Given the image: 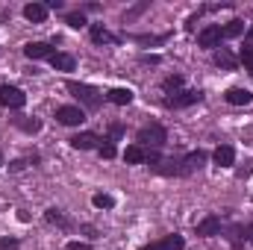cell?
Wrapping results in <instances>:
<instances>
[{"mask_svg": "<svg viewBox=\"0 0 253 250\" xmlns=\"http://www.w3.org/2000/svg\"><path fill=\"white\" fill-rule=\"evenodd\" d=\"M65 88L85 106V109H97L100 103H103V91H97L94 85H85V83H77V80H68L65 83Z\"/></svg>", "mask_w": 253, "mask_h": 250, "instance_id": "1", "label": "cell"}, {"mask_svg": "<svg viewBox=\"0 0 253 250\" xmlns=\"http://www.w3.org/2000/svg\"><path fill=\"white\" fill-rule=\"evenodd\" d=\"M165 141H168V132H165V126L156 124V121L144 124L138 129V135H135V144H141V147H165Z\"/></svg>", "mask_w": 253, "mask_h": 250, "instance_id": "2", "label": "cell"}, {"mask_svg": "<svg viewBox=\"0 0 253 250\" xmlns=\"http://www.w3.org/2000/svg\"><path fill=\"white\" fill-rule=\"evenodd\" d=\"M200 100H203V91H200V88H183V91H177V94L165 97L162 103H165L168 109H186V106L200 103Z\"/></svg>", "mask_w": 253, "mask_h": 250, "instance_id": "3", "label": "cell"}, {"mask_svg": "<svg viewBox=\"0 0 253 250\" xmlns=\"http://www.w3.org/2000/svg\"><path fill=\"white\" fill-rule=\"evenodd\" d=\"M221 42H224V27H218V24H209L197 33V44L206 47V50H218Z\"/></svg>", "mask_w": 253, "mask_h": 250, "instance_id": "4", "label": "cell"}, {"mask_svg": "<svg viewBox=\"0 0 253 250\" xmlns=\"http://www.w3.org/2000/svg\"><path fill=\"white\" fill-rule=\"evenodd\" d=\"M0 106H6V109H24L27 106V94L18 85H0Z\"/></svg>", "mask_w": 253, "mask_h": 250, "instance_id": "5", "label": "cell"}, {"mask_svg": "<svg viewBox=\"0 0 253 250\" xmlns=\"http://www.w3.org/2000/svg\"><path fill=\"white\" fill-rule=\"evenodd\" d=\"M56 121L65 126H80L85 121V112L80 109V106H59L56 109Z\"/></svg>", "mask_w": 253, "mask_h": 250, "instance_id": "6", "label": "cell"}, {"mask_svg": "<svg viewBox=\"0 0 253 250\" xmlns=\"http://www.w3.org/2000/svg\"><path fill=\"white\" fill-rule=\"evenodd\" d=\"M68 141H71V147H77V150H97V147L103 144V138H100L97 132H77V135H71Z\"/></svg>", "mask_w": 253, "mask_h": 250, "instance_id": "7", "label": "cell"}, {"mask_svg": "<svg viewBox=\"0 0 253 250\" xmlns=\"http://www.w3.org/2000/svg\"><path fill=\"white\" fill-rule=\"evenodd\" d=\"M56 50H53V44H47V42H30L27 47H24V56L27 59H50Z\"/></svg>", "mask_w": 253, "mask_h": 250, "instance_id": "8", "label": "cell"}, {"mask_svg": "<svg viewBox=\"0 0 253 250\" xmlns=\"http://www.w3.org/2000/svg\"><path fill=\"white\" fill-rule=\"evenodd\" d=\"M186 248V239L183 236H165V239H159V242H150V245H144L141 250H183Z\"/></svg>", "mask_w": 253, "mask_h": 250, "instance_id": "9", "label": "cell"}, {"mask_svg": "<svg viewBox=\"0 0 253 250\" xmlns=\"http://www.w3.org/2000/svg\"><path fill=\"white\" fill-rule=\"evenodd\" d=\"M88 33H91V42H94V44H118V42H121V36L109 33L103 24H91V30H88Z\"/></svg>", "mask_w": 253, "mask_h": 250, "instance_id": "10", "label": "cell"}, {"mask_svg": "<svg viewBox=\"0 0 253 250\" xmlns=\"http://www.w3.org/2000/svg\"><path fill=\"white\" fill-rule=\"evenodd\" d=\"M221 227H224V224H221V218H218V215H206L194 230H197V236L209 239V236H218V233H221Z\"/></svg>", "mask_w": 253, "mask_h": 250, "instance_id": "11", "label": "cell"}, {"mask_svg": "<svg viewBox=\"0 0 253 250\" xmlns=\"http://www.w3.org/2000/svg\"><path fill=\"white\" fill-rule=\"evenodd\" d=\"M147 156H150V150L141 147V144H129V147L124 150V162L126 165H147Z\"/></svg>", "mask_w": 253, "mask_h": 250, "instance_id": "12", "label": "cell"}, {"mask_svg": "<svg viewBox=\"0 0 253 250\" xmlns=\"http://www.w3.org/2000/svg\"><path fill=\"white\" fill-rule=\"evenodd\" d=\"M212 159H215V165H218V168H230V165L236 162V147H230V144H221V147H215Z\"/></svg>", "mask_w": 253, "mask_h": 250, "instance_id": "13", "label": "cell"}, {"mask_svg": "<svg viewBox=\"0 0 253 250\" xmlns=\"http://www.w3.org/2000/svg\"><path fill=\"white\" fill-rule=\"evenodd\" d=\"M24 18L33 21V24H44V18H47V6H44V3H27V6H24Z\"/></svg>", "mask_w": 253, "mask_h": 250, "instance_id": "14", "label": "cell"}, {"mask_svg": "<svg viewBox=\"0 0 253 250\" xmlns=\"http://www.w3.org/2000/svg\"><path fill=\"white\" fill-rule=\"evenodd\" d=\"M203 162H206V153H203V150H191V153H186V156H183V171H186V177H189L191 171H197Z\"/></svg>", "mask_w": 253, "mask_h": 250, "instance_id": "15", "label": "cell"}, {"mask_svg": "<svg viewBox=\"0 0 253 250\" xmlns=\"http://www.w3.org/2000/svg\"><path fill=\"white\" fill-rule=\"evenodd\" d=\"M224 97H227V103H230V106H248V103L253 100V94L248 91V88H230Z\"/></svg>", "mask_w": 253, "mask_h": 250, "instance_id": "16", "label": "cell"}, {"mask_svg": "<svg viewBox=\"0 0 253 250\" xmlns=\"http://www.w3.org/2000/svg\"><path fill=\"white\" fill-rule=\"evenodd\" d=\"M106 100L115 103V106H126V103H132V91L129 88H109L106 91Z\"/></svg>", "mask_w": 253, "mask_h": 250, "instance_id": "17", "label": "cell"}, {"mask_svg": "<svg viewBox=\"0 0 253 250\" xmlns=\"http://www.w3.org/2000/svg\"><path fill=\"white\" fill-rule=\"evenodd\" d=\"M215 65H221V68H227V71H233L236 65H239V59L227 50V47H218L215 50Z\"/></svg>", "mask_w": 253, "mask_h": 250, "instance_id": "18", "label": "cell"}, {"mask_svg": "<svg viewBox=\"0 0 253 250\" xmlns=\"http://www.w3.org/2000/svg\"><path fill=\"white\" fill-rule=\"evenodd\" d=\"M50 65H53L56 71H74L77 59H74L71 53H53V56H50Z\"/></svg>", "mask_w": 253, "mask_h": 250, "instance_id": "19", "label": "cell"}, {"mask_svg": "<svg viewBox=\"0 0 253 250\" xmlns=\"http://www.w3.org/2000/svg\"><path fill=\"white\" fill-rule=\"evenodd\" d=\"M44 221H50V224H56V227H65V230L74 227V224L62 215V209H47V212H44Z\"/></svg>", "mask_w": 253, "mask_h": 250, "instance_id": "20", "label": "cell"}, {"mask_svg": "<svg viewBox=\"0 0 253 250\" xmlns=\"http://www.w3.org/2000/svg\"><path fill=\"white\" fill-rule=\"evenodd\" d=\"M242 33H245V21H242V18H233V21L224 27V39H239Z\"/></svg>", "mask_w": 253, "mask_h": 250, "instance_id": "21", "label": "cell"}, {"mask_svg": "<svg viewBox=\"0 0 253 250\" xmlns=\"http://www.w3.org/2000/svg\"><path fill=\"white\" fill-rule=\"evenodd\" d=\"M162 88H165V94H168V97H171V94H177V91H183V77H180V74L168 77V80L162 83Z\"/></svg>", "mask_w": 253, "mask_h": 250, "instance_id": "22", "label": "cell"}, {"mask_svg": "<svg viewBox=\"0 0 253 250\" xmlns=\"http://www.w3.org/2000/svg\"><path fill=\"white\" fill-rule=\"evenodd\" d=\"M65 24L74 27V30H83V27H85V15H83V12H68V15H65Z\"/></svg>", "mask_w": 253, "mask_h": 250, "instance_id": "23", "label": "cell"}, {"mask_svg": "<svg viewBox=\"0 0 253 250\" xmlns=\"http://www.w3.org/2000/svg\"><path fill=\"white\" fill-rule=\"evenodd\" d=\"M91 203H94L97 209H112V206H115V197H112V194H94Z\"/></svg>", "mask_w": 253, "mask_h": 250, "instance_id": "24", "label": "cell"}, {"mask_svg": "<svg viewBox=\"0 0 253 250\" xmlns=\"http://www.w3.org/2000/svg\"><path fill=\"white\" fill-rule=\"evenodd\" d=\"M239 59H242V62H245V68H248V71L253 74V44H245V47H242Z\"/></svg>", "mask_w": 253, "mask_h": 250, "instance_id": "25", "label": "cell"}, {"mask_svg": "<svg viewBox=\"0 0 253 250\" xmlns=\"http://www.w3.org/2000/svg\"><path fill=\"white\" fill-rule=\"evenodd\" d=\"M97 153H100V156H103V159H112V156H115V144H112V141H106V138H103V144H100V147H97Z\"/></svg>", "mask_w": 253, "mask_h": 250, "instance_id": "26", "label": "cell"}, {"mask_svg": "<svg viewBox=\"0 0 253 250\" xmlns=\"http://www.w3.org/2000/svg\"><path fill=\"white\" fill-rule=\"evenodd\" d=\"M30 162H33V165H36V162H39V156H27V159H15V162H12V165H9V168H12V171H21V168H27V165H30Z\"/></svg>", "mask_w": 253, "mask_h": 250, "instance_id": "27", "label": "cell"}, {"mask_svg": "<svg viewBox=\"0 0 253 250\" xmlns=\"http://www.w3.org/2000/svg\"><path fill=\"white\" fill-rule=\"evenodd\" d=\"M168 36H135V42H141V44H159V42H165Z\"/></svg>", "mask_w": 253, "mask_h": 250, "instance_id": "28", "label": "cell"}, {"mask_svg": "<svg viewBox=\"0 0 253 250\" xmlns=\"http://www.w3.org/2000/svg\"><path fill=\"white\" fill-rule=\"evenodd\" d=\"M121 135H124V126H121V124H112V126H109V138H106V141H112V144H115Z\"/></svg>", "mask_w": 253, "mask_h": 250, "instance_id": "29", "label": "cell"}, {"mask_svg": "<svg viewBox=\"0 0 253 250\" xmlns=\"http://www.w3.org/2000/svg\"><path fill=\"white\" fill-rule=\"evenodd\" d=\"M18 245H21L18 239H9V236L0 239V250H18Z\"/></svg>", "mask_w": 253, "mask_h": 250, "instance_id": "30", "label": "cell"}, {"mask_svg": "<svg viewBox=\"0 0 253 250\" xmlns=\"http://www.w3.org/2000/svg\"><path fill=\"white\" fill-rule=\"evenodd\" d=\"M18 126H21V129H27V132H39V129H42L39 121H18Z\"/></svg>", "mask_w": 253, "mask_h": 250, "instance_id": "31", "label": "cell"}, {"mask_svg": "<svg viewBox=\"0 0 253 250\" xmlns=\"http://www.w3.org/2000/svg\"><path fill=\"white\" fill-rule=\"evenodd\" d=\"M65 250H91V245H88V242H68Z\"/></svg>", "mask_w": 253, "mask_h": 250, "instance_id": "32", "label": "cell"}, {"mask_svg": "<svg viewBox=\"0 0 253 250\" xmlns=\"http://www.w3.org/2000/svg\"><path fill=\"white\" fill-rule=\"evenodd\" d=\"M44 6H47V9H62V0H47Z\"/></svg>", "mask_w": 253, "mask_h": 250, "instance_id": "33", "label": "cell"}, {"mask_svg": "<svg viewBox=\"0 0 253 250\" xmlns=\"http://www.w3.org/2000/svg\"><path fill=\"white\" fill-rule=\"evenodd\" d=\"M245 239H248V242H253V224H248V227H245Z\"/></svg>", "mask_w": 253, "mask_h": 250, "instance_id": "34", "label": "cell"}, {"mask_svg": "<svg viewBox=\"0 0 253 250\" xmlns=\"http://www.w3.org/2000/svg\"><path fill=\"white\" fill-rule=\"evenodd\" d=\"M245 44H253V24H251V30H248V36H245Z\"/></svg>", "mask_w": 253, "mask_h": 250, "instance_id": "35", "label": "cell"}, {"mask_svg": "<svg viewBox=\"0 0 253 250\" xmlns=\"http://www.w3.org/2000/svg\"><path fill=\"white\" fill-rule=\"evenodd\" d=\"M0 165H3V150H0Z\"/></svg>", "mask_w": 253, "mask_h": 250, "instance_id": "36", "label": "cell"}]
</instances>
